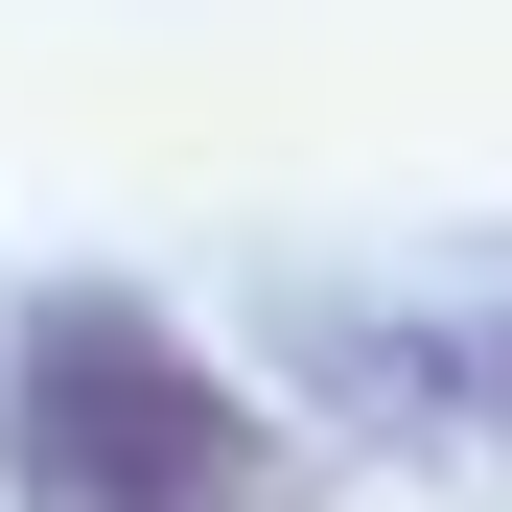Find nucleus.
I'll return each instance as SVG.
<instances>
[{"label":"nucleus","instance_id":"f257e3e1","mask_svg":"<svg viewBox=\"0 0 512 512\" xmlns=\"http://www.w3.org/2000/svg\"><path fill=\"white\" fill-rule=\"evenodd\" d=\"M0 489L24 512H280V396L187 303L47 280L0 303Z\"/></svg>","mask_w":512,"mask_h":512},{"label":"nucleus","instance_id":"f03ea898","mask_svg":"<svg viewBox=\"0 0 512 512\" xmlns=\"http://www.w3.org/2000/svg\"><path fill=\"white\" fill-rule=\"evenodd\" d=\"M396 396H466V443H512V303L489 326H396Z\"/></svg>","mask_w":512,"mask_h":512}]
</instances>
